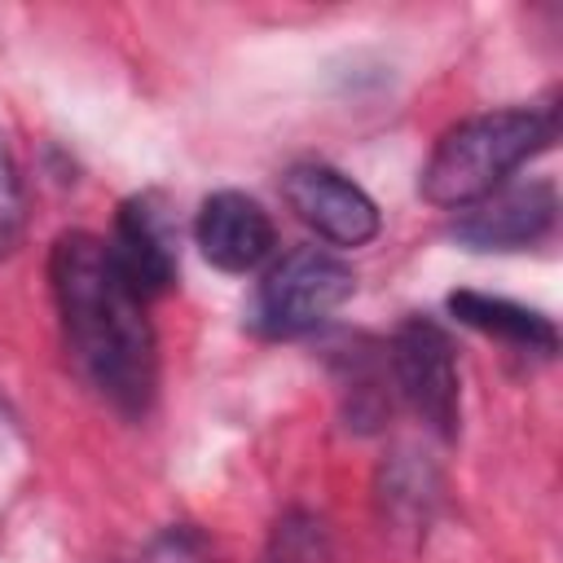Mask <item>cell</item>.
<instances>
[{
  "label": "cell",
  "instance_id": "6da1fadb",
  "mask_svg": "<svg viewBox=\"0 0 563 563\" xmlns=\"http://www.w3.org/2000/svg\"><path fill=\"white\" fill-rule=\"evenodd\" d=\"M48 286L62 339L79 374L128 418H141L158 387V339L97 233L70 229L48 251Z\"/></svg>",
  "mask_w": 563,
  "mask_h": 563
},
{
  "label": "cell",
  "instance_id": "7a4b0ae2",
  "mask_svg": "<svg viewBox=\"0 0 563 563\" xmlns=\"http://www.w3.org/2000/svg\"><path fill=\"white\" fill-rule=\"evenodd\" d=\"M554 136H559L554 101L471 114L435 141V150L418 176V189L427 202L462 211V207L488 198L493 189H501L506 176L519 172L541 150H550Z\"/></svg>",
  "mask_w": 563,
  "mask_h": 563
},
{
  "label": "cell",
  "instance_id": "3957f363",
  "mask_svg": "<svg viewBox=\"0 0 563 563\" xmlns=\"http://www.w3.org/2000/svg\"><path fill=\"white\" fill-rule=\"evenodd\" d=\"M356 290V273L321 251V246H290L255 290V325L273 339H290L317 330L330 312H339Z\"/></svg>",
  "mask_w": 563,
  "mask_h": 563
},
{
  "label": "cell",
  "instance_id": "277c9868",
  "mask_svg": "<svg viewBox=\"0 0 563 563\" xmlns=\"http://www.w3.org/2000/svg\"><path fill=\"white\" fill-rule=\"evenodd\" d=\"M387 365L400 400L440 440H453L462 427V378L449 330L431 317H405L387 343Z\"/></svg>",
  "mask_w": 563,
  "mask_h": 563
},
{
  "label": "cell",
  "instance_id": "5b68a950",
  "mask_svg": "<svg viewBox=\"0 0 563 563\" xmlns=\"http://www.w3.org/2000/svg\"><path fill=\"white\" fill-rule=\"evenodd\" d=\"M110 264L136 299H158L172 290L180 255H176V224L158 194H132L114 211V229L106 238Z\"/></svg>",
  "mask_w": 563,
  "mask_h": 563
},
{
  "label": "cell",
  "instance_id": "8992f818",
  "mask_svg": "<svg viewBox=\"0 0 563 563\" xmlns=\"http://www.w3.org/2000/svg\"><path fill=\"white\" fill-rule=\"evenodd\" d=\"M290 211L334 246H365L378 238V202L330 163H295L282 180Z\"/></svg>",
  "mask_w": 563,
  "mask_h": 563
},
{
  "label": "cell",
  "instance_id": "52a82bcc",
  "mask_svg": "<svg viewBox=\"0 0 563 563\" xmlns=\"http://www.w3.org/2000/svg\"><path fill=\"white\" fill-rule=\"evenodd\" d=\"M559 220V194L550 180H528V185H501L488 198L462 207L449 224L453 242L471 251H523L550 238Z\"/></svg>",
  "mask_w": 563,
  "mask_h": 563
},
{
  "label": "cell",
  "instance_id": "ba28073f",
  "mask_svg": "<svg viewBox=\"0 0 563 563\" xmlns=\"http://www.w3.org/2000/svg\"><path fill=\"white\" fill-rule=\"evenodd\" d=\"M194 242L220 273H251L273 255L277 229L260 198L242 189H216L202 198L194 220Z\"/></svg>",
  "mask_w": 563,
  "mask_h": 563
},
{
  "label": "cell",
  "instance_id": "9c48e42d",
  "mask_svg": "<svg viewBox=\"0 0 563 563\" xmlns=\"http://www.w3.org/2000/svg\"><path fill=\"white\" fill-rule=\"evenodd\" d=\"M449 312L462 325H471V330H479V334H488V339H497V343H506L515 352H537V356H554L559 352L554 321L545 312H537V308L515 303V299L484 295V290H453L449 295Z\"/></svg>",
  "mask_w": 563,
  "mask_h": 563
},
{
  "label": "cell",
  "instance_id": "30bf717a",
  "mask_svg": "<svg viewBox=\"0 0 563 563\" xmlns=\"http://www.w3.org/2000/svg\"><path fill=\"white\" fill-rule=\"evenodd\" d=\"M22 220H26V194H22V172L18 158L9 150V136L0 132V255H9L22 238Z\"/></svg>",
  "mask_w": 563,
  "mask_h": 563
},
{
  "label": "cell",
  "instance_id": "8fae6325",
  "mask_svg": "<svg viewBox=\"0 0 563 563\" xmlns=\"http://www.w3.org/2000/svg\"><path fill=\"white\" fill-rule=\"evenodd\" d=\"M312 550H317L312 523L308 519H282L260 563H312Z\"/></svg>",
  "mask_w": 563,
  "mask_h": 563
}]
</instances>
